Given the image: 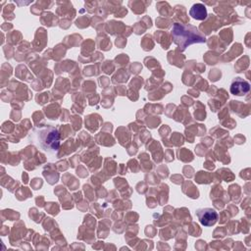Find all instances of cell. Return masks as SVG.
I'll use <instances>...</instances> for the list:
<instances>
[{"instance_id": "3957f363", "label": "cell", "mask_w": 251, "mask_h": 251, "mask_svg": "<svg viewBox=\"0 0 251 251\" xmlns=\"http://www.w3.org/2000/svg\"><path fill=\"white\" fill-rule=\"evenodd\" d=\"M200 224L204 226H212L219 220L218 212L213 208H200L195 212Z\"/></svg>"}, {"instance_id": "7a4b0ae2", "label": "cell", "mask_w": 251, "mask_h": 251, "mask_svg": "<svg viewBox=\"0 0 251 251\" xmlns=\"http://www.w3.org/2000/svg\"><path fill=\"white\" fill-rule=\"evenodd\" d=\"M171 35L174 43L181 50H184L191 44L206 42L205 36L192 25L175 23L171 29Z\"/></svg>"}, {"instance_id": "6da1fadb", "label": "cell", "mask_w": 251, "mask_h": 251, "mask_svg": "<svg viewBox=\"0 0 251 251\" xmlns=\"http://www.w3.org/2000/svg\"><path fill=\"white\" fill-rule=\"evenodd\" d=\"M31 137L35 144L48 154L54 155L60 148V133L53 126L43 125L35 126L32 129Z\"/></svg>"}, {"instance_id": "277c9868", "label": "cell", "mask_w": 251, "mask_h": 251, "mask_svg": "<svg viewBox=\"0 0 251 251\" xmlns=\"http://www.w3.org/2000/svg\"><path fill=\"white\" fill-rule=\"evenodd\" d=\"M230 93L236 96H243L245 94H247L250 90V84L247 80L241 78V77H235L231 83H230V87H229Z\"/></svg>"}, {"instance_id": "5b68a950", "label": "cell", "mask_w": 251, "mask_h": 251, "mask_svg": "<svg viewBox=\"0 0 251 251\" xmlns=\"http://www.w3.org/2000/svg\"><path fill=\"white\" fill-rule=\"evenodd\" d=\"M189 15L198 21H203L207 18V10L206 7L202 3H196L192 5L189 10Z\"/></svg>"}]
</instances>
